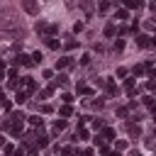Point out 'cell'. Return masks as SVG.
<instances>
[{"label": "cell", "instance_id": "1", "mask_svg": "<svg viewBox=\"0 0 156 156\" xmlns=\"http://www.w3.org/2000/svg\"><path fill=\"white\" fill-rule=\"evenodd\" d=\"M22 5H24V10H27V12H32V15H34V12L39 10V7H37V3H34V0H24Z\"/></svg>", "mask_w": 156, "mask_h": 156}, {"label": "cell", "instance_id": "2", "mask_svg": "<svg viewBox=\"0 0 156 156\" xmlns=\"http://www.w3.org/2000/svg\"><path fill=\"white\" fill-rule=\"evenodd\" d=\"M139 47H149V37H139Z\"/></svg>", "mask_w": 156, "mask_h": 156}, {"label": "cell", "instance_id": "3", "mask_svg": "<svg viewBox=\"0 0 156 156\" xmlns=\"http://www.w3.org/2000/svg\"><path fill=\"white\" fill-rule=\"evenodd\" d=\"M132 156H142V154H137V151H134V154H132Z\"/></svg>", "mask_w": 156, "mask_h": 156}]
</instances>
